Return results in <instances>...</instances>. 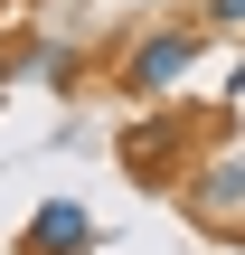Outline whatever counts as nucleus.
<instances>
[{
    "instance_id": "nucleus-1",
    "label": "nucleus",
    "mask_w": 245,
    "mask_h": 255,
    "mask_svg": "<svg viewBox=\"0 0 245 255\" xmlns=\"http://www.w3.org/2000/svg\"><path fill=\"white\" fill-rule=\"evenodd\" d=\"M189 66H198V28H151V38L123 57V95H170Z\"/></svg>"
},
{
    "instance_id": "nucleus-2",
    "label": "nucleus",
    "mask_w": 245,
    "mask_h": 255,
    "mask_svg": "<svg viewBox=\"0 0 245 255\" xmlns=\"http://www.w3.org/2000/svg\"><path fill=\"white\" fill-rule=\"evenodd\" d=\"M94 246V218L76 208V199H47L38 218H28V255H85Z\"/></svg>"
},
{
    "instance_id": "nucleus-3",
    "label": "nucleus",
    "mask_w": 245,
    "mask_h": 255,
    "mask_svg": "<svg viewBox=\"0 0 245 255\" xmlns=\"http://www.w3.org/2000/svg\"><path fill=\"white\" fill-rule=\"evenodd\" d=\"M208 19H217V28H236V38H245V0H208Z\"/></svg>"
}]
</instances>
